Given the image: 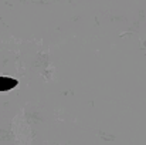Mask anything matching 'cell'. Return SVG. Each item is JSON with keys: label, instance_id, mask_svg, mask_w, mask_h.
<instances>
[{"label": "cell", "instance_id": "cell-1", "mask_svg": "<svg viewBox=\"0 0 146 145\" xmlns=\"http://www.w3.org/2000/svg\"><path fill=\"white\" fill-rule=\"evenodd\" d=\"M16 86H17V81L16 80H11V78H7V77H0V91L11 90Z\"/></svg>", "mask_w": 146, "mask_h": 145}]
</instances>
